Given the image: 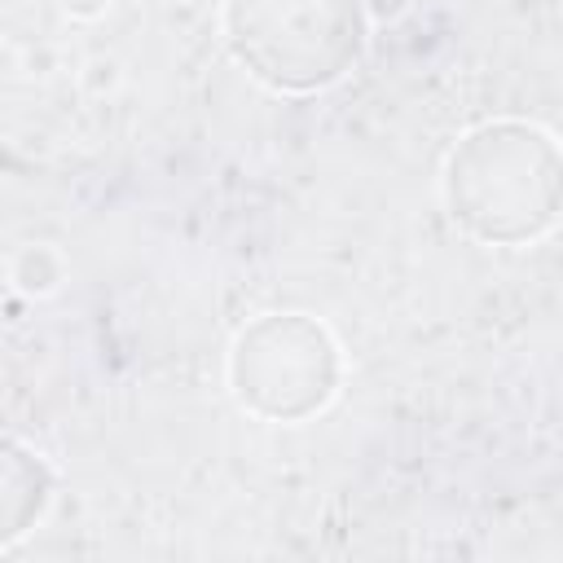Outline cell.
Wrapping results in <instances>:
<instances>
[{"label":"cell","instance_id":"cell-1","mask_svg":"<svg viewBox=\"0 0 563 563\" xmlns=\"http://www.w3.org/2000/svg\"><path fill=\"white\" fill-rule=\"evenodd\" d=\"M554 141L523 123L479 128L453 150L449 207L484 242H523L554 220Z\"/></svg>","mask_w":563,"mask_h":563},{"label":"cell","instance_id":"cell-2","mask_svg":"<svg viewBox=\"0 0 563 563\" xmlns=\"http://www.w3.org/2000/svg\"><path fill=\"white\" fill-rule=\"evenodd\" d=\"M224 26L238 62L282 92L343 79L365 44L361 0H229Z\"/></svg>","mask_w":563,"mask_h":563},{"label":"cell","instance_id":"cell-3","mask_svg":"<svg viewBox=\"0 0 563 563\" xmlns=\"http://www.w3.org/2000/svg\"><path fill=\"white\" fill-rule=\"evenodd\" d=\"M233 387L238 400L264 418H303L334 391V343L299 312L264 317L238 339Z\"/></svg>","mask_w":563,"mask_h":563},{"label":"cell","instance_id":"cell-4","mask_svg":"<svg viewBox=\"0 0 563 563\" xmlns=\"http://www.w3.org/2000/svg\"><path fill=\"white\" fill-rule=\"evenodd\" d=\"M44 497H48L44 466L31 453H22L9 440H0V541L26 532L31 519H40Z\"/></svg>","mask_w":563,"mask_h":563}]
</instances>
